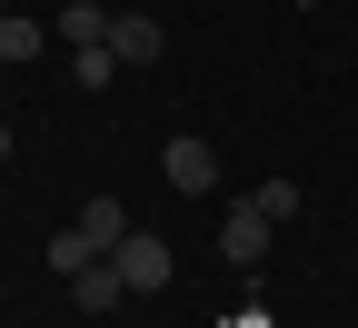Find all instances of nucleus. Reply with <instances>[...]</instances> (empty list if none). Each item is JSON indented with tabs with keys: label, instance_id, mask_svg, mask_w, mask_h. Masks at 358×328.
I'll list each match as a JSON object with an SVG mask.
<instances>
[{
	"label": "nucleus",
	"instance_id": "obj_5",
	"mask_svg": "<svg viewBox=\"0 0 358 328\" xmlns=\"http://www.w3.org/2000/svg\"><path fill=\"white\" fill-rule=\"evenodd\" d=\"M70 229H80V249H90V259H110V249L129 239V209L100 190V199H80V219H70Z\"/></svg>",
	"mask_w": 358,
	"mask_h": 328
},
{
	"label": "nucleus",
	"instance_id": "obj_11",
	"mask_svg": "<svg viewBox=\"0 0 358 328\" xmlns=\"http://www.w3.org/2000/svg\"><path fill=\"white\" fill-rule=\"evenodd\" d=\"M0 159H10V120H0Z\"/></svg>",
	"mask_w": 358,
	"mask_h": 328
},
{
	"label": "nucleus",
	"instance_id": "obj_13",
	"mask_svg": "<svg viewBox=\"0 0 358 328\" xmlns=\"http://www.w3.org/2000/svg\"><path fill=\"white\" fill-rule=\"evenodd\" d=\"M0 20H10V0H0Z\"/></svg>",
	"mask_w": 358,
	"mask_h": 328
},
{
	"label": "nucleus",
	"instance_id": "obj_6",
	"mask_svg": "<svg viewBox=\"0 0 358 328\" xmlns=\"http://www.w3.org/2000/svg\"><path fill=\"white\" fill-rule=\"evenodd\" d=\"M110 20H120V10H100V0H60V40H70V50H100Z\"/></svg>",
	"mask_w": 358,
	"mask_h": 328
},
{
	"label": "nucleus",
	"instance_id": "obj_9",
	"mask_svg": "<svg viewBox=\"0 0 358 328\" xmlns=\"http://www.w3.org/2000/svg\"><path fill=\"white\" fill-rule=\"evenodd\" d=\"M120 80V50L100 40V50H70V90H110Z\"/></svg>",
	"mask_w": 358,
	"mask_h": 328
},
{
	"label": "nucleus",
	"instance_id": "obj_12",
	"mask_svg": "<svg viewBox=\"0 0 358 328\" xmlns=\"http://www.w3.org/2000/svg\"><path fill=\"white\" fill-rule=\"evenodd\" d=\"M299 10H329V0H299Z\"/></svg>",
	"mask_w": 358,
	"mask_h": 328
},
{
	"label": "nucleus",
	"instance_id": "obj_7",
	"mask_svg": "<svg viewBox=\"0 0 358 328\" xmlns=\"http://www.w3.org/2000/svg\"><path fill=\"white\" fill-rule=\"evenodd\" d=\"M70 299H80V308H120V299H129V278H120V259H90V269L70 278Z\"/></svg>",
	"mask_w": 358,
	"mask_h": 328
},
{
	"label": "nucleus",
	"instance_id": "obj_2",
	"mask_svg": "<svg viewBox=\"0 0 358 328\" xmlns=\"http://www.w3.org/2000/svg\"><path fill=\"white\" fill-rule=\"evenodd\" d=\"M159 179H169L179 199H209V190H219V150H209L199 129H179L169 150H159Z\"/></svg>",
	"mask_w": 358,
	"mask_h": 328
},
{
	"label": "nucleus",
	"instance_id": "obj_8",
	"mask_svg": "<svg viewBox=\"0 0 358 328\" xmlns=\"http://www.w3.org/2000/svg\"><path fill=\"white\" fill-rule=\"evenodd\" d=\"M40 50H50V30H40V20H20V10L0 20V70H30Z\"/></svg>",
	"mask_w": 358,
	"mask_h": 328
},
{
	"label": "nucleus",
	"instance_id": "obj_10",
	"mask_svg": "<svg viewBox=\"0 0 358 328\" xmlns=\"http://www.w3.org/2000/svg\"><path fill=\"white\" fill-rule=\"evenodd\" d=\"M249 199H259L268 219H279V229H289V219H299V179H259V190H249Z\"/></svg>",
	"mask_w": 358,
	"mask_h": 328
},
{
	"label": "nucleus",
	"instance_id": "obj_1",
	"mask_svg": "<svg viewBox=\"0 0 358 328\" xmlns=\"http://www.w3.org/2000/svg\"><path fill=\"white\" fill-rule=\"evenodd\" d=\"M110 259H120V278H129V299H159L169 278H179V249H169V239H150V229H129Z\"/></svg>",
	"mask_w": 358,
	"mask_h": 328
},
{
	"label": "nucleus",
	"instance_id": "obj_4",
	"mask_svg": "<svg viewBox=\"0 0 358 328\" xmlns=\"http://www.w3.org/2000/svg\"><path fill=\"white\" fill-rule=\"evenodd\" d=\"M110 50H120V70H150V60L169 50V30H159L150 10H120V20H110Z\"/></svg>",
	"mask_w": 358,
	"mask_h": 328
},
{
	"label": "nucleus",
	"instance_id": "obj_3",
	"mask_svg": "<svg viewBox=\"0 0 358 328\" xmlns=\"http://www.w3.org/2000/svg\"><path fill=\"white\" fill-rule=\"evenodd\" d=\"M268 239H279V219H268L259 199L219 209V259H229V269H259V259H268Z\"/></svg>",
	"mask_w": 358,
	"mask_h": 328
}]
</instances>
